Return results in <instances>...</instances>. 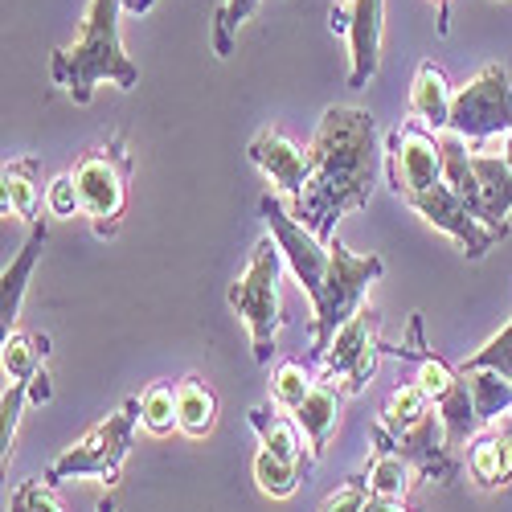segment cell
Listing matches in <instances>:
<instances>
[{"label":"cell","mask_w":512,"mask_h":512,"mask_svg":"<svg viewBox=\"0 0 512 512\" xmlns=\"http://www.w3.org/2000/svg\"><path fill=\"white\" fill-rule=\"evenodd\" d=\"M332 29L349 33V87L361 91L381 66V33H386V0H349V9H332Z\"/></svg>","instance_id":"cell-12"},{"label":"cell","mask_w":512,"mask_h":512,"mask_svg":"<svg viewBox=\"0 0 512 512\" xmlns=\"http://www.w3.org/2000/svg\"><path fill=\"white\" fill-rule=\"evenodd\" d=\"M50 353V336H29V332H9L0 340V369L9 381H33L41 373V361Z\"/></svg>","instance_id":"cell-22"},{"label":"cell","mask_w":512,"mask_h":512,"mask_svg":"<svg viewBox=\"0 0 512 512\" xmlns=\"http://www.w3.org/2000/svg\"><path fill=\"white\" fill-rule=\"evenodd\" d=\"M136 422H140V398H127L115 414H107L99 426H91L74 447H66L46 472H41V480L50 488L70 484V480H99L107 488L119 484L127 451H132Z\"/></svg>","instance_id":"cell-5"},{"label":"cell","mask_w":512,"mask_h":512,"mask_svg":"<svg viewBox=\"0 0 512 512\" xmlns=\"http://www.w3.org/2000/svg\"><path fill=\"white\" fill-rule=\"evenodd\" d=\"M312 386H316V381L308 377V369H304L300 361H283V365L275 369V402L287 406V410L300 406V402L312 394Z\"/></svg>","instance_id":"cell-31"},{"label":"cell","mask_w":512,"mask_h":512,"mask_svg":"<svg viewBox=\"0 0 512 512\" xmlns=\"http://www.w3.org/2000/svg\"><path fill=\"white\" fill-rule=\"evenodd\" d=\"M365 504H369V480L365 476H349L320 504V512H365Z\"/></svg>","instance_id":"cell-33"},{"label":"cell","mask_w":512,"mask_h":512,"mask_svg":"<svg viewBox=\"0 0 512 512\" xmlns=\"http://www.w3.org/2000/svg\"><path fill=\"white\" fill-rule=\"evenodd\" d=\"M250 426H254V435L263 439V451H271L275 459L283 463H308L304 459V431H300V422H295L291 414H279L275 406H250L246 410Z\"/></svg>","instance_id":"cell-20"},{"label":"cell","mask_w":512,"mask_h":512,"mask_svg":"<svg viewBox=\"0 0 512 512\" xmlns=\"http://www.w3.org/2000/svg\"><path fill=\"white\" fill-rule=\"evenodd\" d=\"M439 33H447V0H439Z\"/></svg>","instance_id":"cell-38"},{"label":"cell","mask_w":512,"mask_h":512,"mask_svg":"<svg viewBox=\"0 0 512 512\" xmlns=\"http://www.w3.org/2000/svg\"><path fill=\"white\" fill-rule=\"evenodd\" d=\"M369 443H373V459H369V496L377 500H394V504H406L410 496V484H414V467L386 443L381 426L369 431Z\"/></svg>","instance_id":"cell-17"},{"label":"cell","mask_w":512,"mask_h":512,"mask_svg":"<svg viewBox=\"0 0 512 512\" xmlns=\"http://www.w3.org/2000/svg\"><path fill=\"white\" fill-rule=\"evenodd\" d=\"M25 402H29V381H9L5 398H0V459H5V463L13 455V435H17V422H21Z\"/></svg>","instance_id":"cell-30"},{"label":"cell","mask_w":512,"mask_h":512,"mask_svg":"<svg viewBox=\"0 0 512 512\" xmlns=\"http://www.w3.org/2000/svg\"><path fill=\"white\" fill-rule=\"evenodd\" d=\"M386 168H390V181L394 193L406 201L414 193H426L443 181V148L439 136L422 123H402L390 132L386 140Z\"/></svg>","instance_id":"cell-10"},{"label":"cell","mask_w":512,"mask_h":512,"mask_svg":"<svg viewBox=\"0 0 512 512\" xmlns=\"http://www.w3.org/2000/svg\"><path fill=\"white\" fill-rule=\"evenodd\" d=\"M291 418L300 422V431L308 439V463H316L336 431V422H340V390L328 386V381H316L312 394L291 410Z\"/></svg>","instance_id":"cell-15"},{"label":"cell","mask_w":512,"mask_h":512,"mask_svg":"<svg viewBox=\"0 0 512 512\" xmlns=\"http://www.w3.org/2000/svg\"><path fill=\"white\" fill-rule=\"evenodd\" d=\"M381 353H386V345L377 340V312L361 304L357 316L332 336L328 353L320 357V365H324L320 381L336 386L345 398H357L369 386V381H373Z\"/></svg>","instance_id":"cell-9"},{"label":"cell","mask_w":512,"mask_h":512,"mask_svg":"<svg viewBox=\"0 0 512 512\" xmlns=\"http://www.w3.org/2000/svg\"><path fill=\"white\" fill-rule=\"evenodd\" d=\"M140 422L148 426L156 439L181 431V426H177V386H168V381H156V386H148L140 394Z\"/></svg>","instance_id":"cell-26"},{"label":"cell","mask_w":512,"mask_h":512,"mask_svg":"<svg viewBox=\"0 0 512 512\" xmlns=\"http://www.w3.org/2000/svg\"><path fill=\"white\" fill-rule=\"evenodd\" d=\"M443 148V177L447 185L463 197V205L472 209V218L488 226L492 234L508 238V213H512V173L504 168L500 156H472L467 140L455 132L439 136Z\"/></svg>","instance_id":"cell-6"},{"label":"cell","mask_w":512,"mask_h":512,"mask_svg":"<svg viewBox=\"0 0 512 512\" xmlns=\"http://www.w3.org/2000/svg\"><path fill=\"white\" fill-rule=\"evenodd\" d=\"M406 205L418 213L422 222H431L435 230H443L447 238H455V246L467 254V259H484V254L492 250V242H500V234H492L488 226H480L472 218V209H467L463 197L447 185V177L435 189L406 197Z\"/></svg>","instance_id":"cell-11"},{"label":"cell","mask_w":512,"mask_h":512,"mask_svg":"<svg viewBox=\"0 0 512 512\" xmlns=\"http://www.w3.org/2000/svg\"><path fill=\"white\" fill-rule=\"evenodd\" d=\"M246 156L254 160L267 173V181L279 189L275 197L287 201V209H295V201L304 197L308 181H312V156L300 148V144H291L279 127H263L259 136L250 140Z\"/></svg>","instance_id":"cell-14"},{"label":"cell","mask_w":512,"mask_h":512,"mask_svg":"<svg viewBox=\"0 0 512 512\" xmlns=\"http://www.w3.org/2000/svg\"><path fill=\"white\" fill-rule=\"evenodd\" d=\"M259 209H263V218L271 226V238L283 250V263L295 271V279H300V287L308 291V300H312V324H308L312 353L324 357L328 345H332V336L357 316L365 291L381 279L386 263H381L377 254H369V259H361V254H349V246L340 242V238L320 242L287 209L283 197H271L267 193L259 201Z\"/></svg>","instance_id":"cell-1"},{"label":"cell","mask_w":512,"mask_h":512,"mask_svg":"<svg viewBox=\"0 0 512 512\" xmlns=\"http://www.w3.org/2000/svg\"><path fill=\"white\" fill-rule=\"evenodd\" d=\"M95 512H119V504H111V500H99V508Z\"/></svg>","instance_id":"cell-39"},{"label":"cell","mask_w":512,"mask_h":512,"mask_svg":"<svg viewBox=\"0 0 512 512\" xmlns=\"http://www.w3.org/2000/svg\"><path fill=\"white\" fill-rule=\"evenodd\" d=\"M447 132L467 144H484L496 132H512V78L500 62H488L467 87L455 91Z\"/></svg>","instance_id":"cell-8"},{"label":"cell","mask_w":512,"mask_h":512,"mask_svg":"<svg viewBox=\"0 0 512 512\" xmlns=\"http://www.w3.org/2000/svg\"><path fill=\"white\" fill-rule=\"evenodd\" d=\"M50 394H54V390H50V373L41 369V373L29 381V402H37V406H41V402H50Z\"/></svg>","instance_id":"cell-35"},{"label":"cell","mask_w":512,"mask_h":512,"mask_svg":"<svg viewBox=\"0 0 512 512\" xmlns=\"http://www.w3.org/2000/svg\"><path fill=\"white\" fill-rule=\"evenodd\" d=\"M9 512H62V504L54 500V488L46 480H21L13 488Z\"/></svg>","instance_id":"cell-32"},{"label":"cell","mask_w":512,"mask_h":512,"mask_svg":"<svg viewBox=\"0 0 512 512\" xmlns=\"http://www.w3.org/2000/svg\"><path fill=\"white\" fill-rule=\"evenodd\" d=\"M500 160H504V168L512 173V132H504V152H500Z\"/></svg>","instance_id":"cell-37"},{"label":"cell","mask_w":512,"mask_h":512,"mask_svg":"<svg viewBox=\"0 0 512 512\" xmlns=\"http://www.w3.org/2000/svg\"><path fill=\"white\" fill-rule=\"evenodd\" d=\"M365 512H414V508H406V504H394V500H377V496H369Z\"/></svg>","instance_id":"cell-36"},{"label":"cell","mask_w":512,"mask_h":512,"mask_svg":"<svg viewBox=\"0 0 512 512\" xmlns=\"http://www.w3.org/2000/svg\"><path fill=\"white\" fill-rule=\"evenodd\" d=\"M37 160H9L5 173H0V185H5V209H13L21 222L37 218V205H41V185H37Z\"/></svg>","instance_id":"cell-23"},{"label":"cell","mask_w":512,"mask_h":512,"mask_svg":"<svg viewBox=\"0 0 512 512\" xmlns=\"http://www.w3.org/2000/svg\"><path fill=\"white\" fill-rule=\"evenodd\" d=\"M463 373H476V369H492V373H504L512 381V320L492 336L484 345L459 365Z\"/></svg>","instance_id":"cell-28"},{"label":"cell","mask_w":512,"mask_h":512,"mask_svg":"<svg viewBox=\"0 0 512 512\" xmlns=\"http://www.w3.org/2000/svg\"><path fill=\"white\" fill-rule=\"evenodd\" d=\"M381 426V422H377ZM381 435H386V443L414 467V472H422L426 480H439V484H459V459L455 451L447 447V426L439 418V410H431L422 422H414L410 431L402 435H390L386 426H381Z\"/></svg>","instance_id":"cell-13"},{"label":"cell","mask_w":512,"mask_h":512,"mask_svg":"<svg viewBox=\"0 0 512 512\" xmlns=\"http://www.w3.org/2000/svg\"><path fill=\"white\" fill-rule=\"evenodd\" d=\"M467 472L488 492L512 480V426H496L467 443Z\"/></svg>","instance_id":"cell-16"},{"label":"cell","mask_w":512,"mask_h":512,"mask_svg":"<svg viewBox=\"0 0 512 512\" xmlns=\"http://www.w3.org/2000/svg\"><path fill=\"white\" fill-rule=\"evenodd\" d=\"M254 480H259L263 496L287 500V496H295V488H300V467L275 459L271 451H259L254 455Z\"/></svg>","instance_id":"cell-27"},{"label":"cell","mask_w":512,"mask_h":512,"mask_svg":"<svg viewBox=\"0 0 512 512\" xmlns=\"http://www.w3.org/2000/svg\"><path fill=\"white\" fill-rule=\"evenodd\" d=\"M46 226H33L29 230V238H25V246H21V254L5 267V275H0V328H5V336H9V328L17 324V312H21V300H25V287H29V275H33V267H37V259H41V250H46Z\"/></svg>","instance_id":"cell-19"},{"label":"cell","mask_w":512,"mask_h":512,"mask_svg":"<svg viewBox=\"0 0 512 512\" xmlns=\"http://www.w3.org/2000/svg\"><path fill=\"white\" fill-rule=\"evenodd\" d=\"M218 422V394L201 377H185L177 386V426L189 439H205Z\"/></svg>","instance_id":"cell-21"},{"label":"cell","mask_w":512,"mask_h":512,"mask_svg":"<svg viewBox=\"0 0 512 512\" xmlns=\"http://www.w3.org/2000/svg\"><path fill=\"white\" fill-rule=\"evenodd\" d=\"M46 209L54 213V218H74V213L82 209V197H78V185H74L70 173H58L46 185Z\"/></svg>","instance_id":"cell-34"},{"label":"cell","mask_w":512,"mask_h":512,"mask_svg":"<svg viewBox=\"0 0 512 512\" xmlns=\"http://www.w3.org/2000/svg\"><path fill=\"white\" fill-rule=\"evenodd\" d=\"M127 0H91L82 13L78 37L54 54V82L66 87V95L87 107L95 99L99 82H115L119 91H132L140 82L136 62L127 58L119 37V13Z\"/></svg>","instance_id":"cell-3"},{"label":"cell","mask_w":512,"mask_h":512,"mask_svg":"<svg viewBox=\"0 0 512 512\" xmlns=\"http://www.w3.org/2000/svg\"><path fill=\"white\" fill-rule=\"evenodd\" d=\"M467 386H472V402H476L480 426H484V422H496L500 414L512 410V381H508L504 373L476 369V373H467Z\"/></svg>","instance_id":"cell-24"},{"label":"cell","mask_w":512,"mask_h":512,"mask_svg":"<svg viewBox=\"0 0 512 512\" xmlns=\"http://www.w3.org/2000/svg\"><path fill=\"white\" fill-rule=\"evenodd\" d=\"M451 103H455V91L447 87V74L435 62H422L418 74H414V87H410L414 119L439 136V132H447V127H451Z\"/></svg>","instance_id":"cell-18"},{"label":"cell","mask_w":512,"mask_h":512,"mask_svg":"<svg viewBox=\"0 0 512 512\" xmlns=\"http://www.w3.org/2000/svg\"><path fill=\"white\" fill-rule=\"evenodd\" d=\"M312 181L295 201L300 218L320 242L336 238V222L353 209H365L381 173L377 123L361 107H328L312 136Z\"/></svg>","instance_id":"cell-2"},{"label":"cell","mask_w":512,"mask_h":512,"mask_svg":"<svg viewBox=\"0 0 512 512\" xmlns=\"http://www.w3.org/2000/svg\"><path fill=\"white\" fill-rule=\"evenodd\" d=\"M254 9H259V0H226L218 9V25H213V50H218V58H230L234 33L242 29V21L254 17Z\"/></svg>","instance_id":"cell-29"},{"label":"cell","mask_w":512,"mask_h":512,"mask_svg":"<svg viewBox=\"0 0 512 512\" xmlns=\"http://www.w3.org/2000/svg\"><path fill=\"white\" fill-rule=\"evenodd\" d=\"M431 410H435V402H431V394L418 386V381H414V386H398L390 394L386 410H381V426H386L390 435H402V431H410L414 422H422Z\"/></svg>","instance_id":"cell-25"},{"label":"cell","mask_w":512,"mask_h":512,"mask_svg":"<svg viewBox=\"0 0 512 512\" xmlns=\"http://www.w3.org/2000/svg\"><path fill=\"white\" fill-rule=\"evenodd\" d=\"M279 275H283V250L279 242L267 234L254 246L246 271L230 283L226 300L230 308L242 316L246 332H250V349L254 361L267 365L275 357V336L283 328V300H279Z\"/></svg>","instance_id":"cell-4"},{"label":"cell","mask_w":512,"mask_h":512,"mask_svg":"<svg viewBox=\"0 0 512 512\" xmlns=\"http://www.w3.org/2000/svg\"><path fill=\"white\" fill-rule=\"evenodd\" d=\"M70 177L82 197V213L95 222L99 238H111L119 230V218L127 209V177H132V156H127V140L115 132L107 144L82 152Z\"/></svg>","instance_id":"cell-7"}]
</instances>
